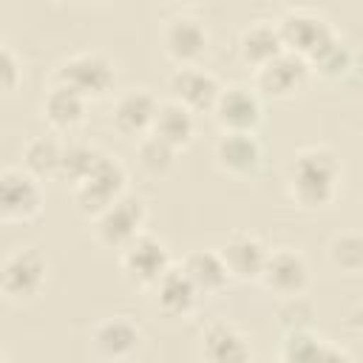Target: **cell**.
<instances>
[{
  "mask_svg": "<svg viewBox=\"0 0 363 363\" xmlns=\"http://www.w3.org/2000/svg\"><path fill=\"white\" fill-rule=\"evenodd\" d=\"M213 116L224 133H252L255 125L261 122V96L255 88L227 85L218 94Z\"/></svg>",
  "mask_w": 363,
  "mask_h": 363,
  "instance_id": "obj_11",
  "label": "cell"
},
{
  "mask_svg": "<svg viewBox=\"0 0 363 363\" xmlns=\"http://www.w3.org/2000/svg\"><path fill=\"white\" fill-rule=\"evenodd\" d=\"M45 258L31 247H17L3 258L0 286L9 298H31L45 284Z\"/></svg>",
  "mask_w": 363,
  "mask_h": 363,
  "instance_id": "obj_10",
  "label": "cell"
},
{
  "mask_svg": "<svg viewBox=\"0 0 363 363\" xmlns=\"http://www.w3.org/2000/svg\"><path fill=\"white\" fill-rule=\"evenodd\" d=\"M201 357L207 363H250L252 346L238 326L227 320H213L201 332Z\"/></svg>",
  "mask_w": 363,
  "mask_h": 363,
  "instance_id": "obj_16",
  "label": "cell"
},
{
  "mask_svg": "<svg viewBox=\"0 0 363 363\" xmlns=\"http://www.w3.org/2000/svg\"><path fill=\"white\" fill-rule=\"evenodd\" d=\"M3 363H11V360H9V357H3Z\"/></svg>",
  "mask_w": 363,
  "mask_h": 363,
  "instance_id": "obj_31",
  "label": "cell"
},
{
  "mask_svg": "<svg viewBox=\"0 0 363 363\" xmlns=\"http://www.w3.org/2000/svg\"><path fill=\"white\" fill-rule=\"evenodd\" d=\"M145 201L139 196H119L108 210H102L96 218H94V233L96 238L105 244V247H113V250H122L125 244H130L142 230L145 224Z\"/></svg>",
  "mask_w": 363,
  "mask_h": 363,
  "instance_id": "obj_5",
  "label": "cell"
},
{
  "mask_svg": "<svg viewBox=\"0 0 363 363\" xmlns=\"http://www.w3.org/2000/svg\"><path fill=\"white\" fill-rule=\"evenodd\" d=\"M221 88H224V85H221L207 68H201L199 62H196V65H179V68H173V74L167 77L170 99H176L179 105H184V108L193 111V113L213 111L216 102H218Z\"/></svg>",
  "mask_w": 363,
  "mask_h": 363,
  "instance_id": "obj_7",
  "label": "cell"
},
{
  "mask_svg": "<svg viewBox=\"0 0 363 363\" xmlns=\"http://www.w3.org/2000/svg\"><path fill=\"white\" fill-rule=\"evenodd\" d=\"M182 269L190 275V281H193V284L199 286V292H204V295L224 289L227 281H230V269H227L221 252L213 250V247L187 252L184 261H182Z\"/></svg>",
  "mask_w": 363,
  "mask_h": 363,
  "instance_id": "obj_23",
  "label": "cell"
},
{
  "mask_svg": "<svg viewBox=\"0 0 363 363\" xmlns=\"http://www.w3.org/2000/svg\"><path fill=\"white\" fill-rule=\"evenodd\" d=\"M309 77V62L292 51H281L278 57H272L269 62H264L261 68L252 71V82H255V91L267 94V96H275V99H286L292 94H298L303 88Z\"/></svg>",
  "mask_w": 363,
  "mask_h": 363,
  "instance_id": "obj_9",
  "label": "cell"
},
{
  "mask_svg": "<svg viewBox=\"0 0 363 363\" xmlns=\"http://www.w3.org/2000/svg\"><path fill=\"white\" fill-rule=\"evenodd\" d=\"M139 340H142L139 326L133 320L122 318V315L99 320L94 326V332H91V343H94L96 354H102L105 360H125V357H130L139 349Z\"/></svg>",
  "mask_w": 363,
  "mask_h": 363,
  "instance_id": "obj_17",
  "label": "cell"
},
{
  "mask_svg": "<svg viewBox=\"0 0 363 363\" xmlns=\"http://www.w3.org/2000/svg\"><path fill=\"white\" fill-rule=\"evenodd\" d=\"M119 267L122 272L139 284V286H156V281L173 267L170 264V255H167V247L150 235V233H139L130 244H125L119 250Z\"/></svg>",
  "mask_w": 363,
  "mask_h": 363,
  "instance_id": "obj_6",
  "label": "cell"
},
{
  "mask_svg": "<svg viewBox=\"0 0 363 363\" xmlns=\"http://www.w3.org/2000/svg\"><path fill=\"white\" fill-rule=\"evenodd\" d=\"M176 147L167 145L164 139H159L156 133H147L139 139L136 145V156H139V164L147 170V173H167L176 162Z\"/></svg>",
  "mask_w": 363,
  "mask_h": 363,
  "instance_id": "obj_28",
  "label": "cell"
},
{
  "mask_svg": "<svg viewBox=\"0 0 363 363\" xmlns=\"http://www.w3.org/2000/svg\"><path fill=\"white\" fill-rule=\"evenodd\" d=\"M40 111H43V119H45L51 128H57V130H71V128H77V125L85 119L88 99H85L82 94H77L74 88H68V85L51 82L48 91L43 94Z\"/></svg>",
  "mask_w": 363,
  "mask_h": 363,
  "instance_id": "obj_18",
  "label": "cell"
},
{
  "mask_svg": "<svg viewBox=\"0 0 363 363\" xmlns=\"http://www.w3.org/2000/svg\"><path fill=\"white\" fill-rule=\"evenodd\" d=\"M162 45L176 65H196L207 48V28L193 14H173L162 26Z\"/></svg>",
  "mask_w": 363,
  "mask_h": 363,
  "instance_id": "obj_13",
  "label": "cell"
},
{
  "mask_svg": "<svg viewBox=\"0 0 363 363\" xmlns=\"http://www.w3.org/2000/svg\"><path fill=\"white\" fill-rule=\"evenodd\" d=\"M150 133H156L159 139H164L167 145L182 150V147H187L193 142L196 116H193V111H187L176 99H164V102H159V113H156V122H153Z\"/></svg>",
  "mask_w": 363,
  "mask_h": 363,
  "instance_id": "obj_24",
  "label": "cell"
},
{
  "mask_svg": "<svg viewBox=\"0 0 363 363\" xmlns=\"http://www.w3.org/2000/svg\"><path fill=\"white\" fill-rule=\"evenodd\" d=\"M352 48L335 34L329 43H323L306 62H309V71H318L323 77H343L349 68H352Z\"/></svg>",
  "mask_w": 363,
  "mask_h": 363,
  "instance_id": "obj_27",
  "label": "cell"
},
{
  "mask_svg": "<svg viewBox=\"0 0 363 363\" xmlns=\"http://www.w3.org/2000/svg\"><path fill=\"white\" fill-rule=\"evenodd\" d=\"M281 357L284 363H352L343 349L326 343L323 337H315L306 329H289L281 346Z\"/></svg>",
  "mask_w": 363,
  "mask_h": 363,
  "instance_id": "obj_20",
  "label": "cell"
},
{
  "mask_svg": "<svg viewBox=\"0 0 363 363\" xmlns=\"http://www.w3.org/2000/svg\"><path fill=\"white\" fill-rule=\"evenodd\" d=\"M261 281L267 289H272L275 295H284V298H298L306 284H309V267H306V258L292 250V247H278V250H269L267 255V264H264V272H261Z\"/></svg>",
  "mask_w": 363,
  "mask_h": 363,
  "instance_id": "obj_12",
  "label": "cell"
},
{
  "mask_svg": "<svg viewBox=\"0 0 363 363\" xmlns=\"http://www.w3.org/2000/svg\"><path fill=\"white\" fill-rule=\"evenodd\" d=\"M20 82V60L9 43H0V85L3 91H14Z\"/></svg>",
  "mask_w": 363,
  "mask_h": 363,
  "instance_id": "obj_30",
  "label": "cell"
},
{
  "mask_svg": "<svg viewBox=\"0 0 363 363\" xmlns=\"http://www.w3.org/2000/svg\"><path fill=\"white\" fill-rule=\"evenodd\" d=\"M125 182H128V173L122 167V162L116 156H108L102 153L99 162L94 164V170L71 187L74 193V201L77 207L85 213V216H99L102 210H108L119 196H125Z\"/></svg>",
  "mask_w": 363,
  "mask_h": 363,
  "instance_id": "obj_3",
  "label": "cell"
},
{
  "mask_svg": "<svg viewBox=\"0 0 363 363\" xmlns=\"http://www.w3.org/2000/svg\"><path fill=\"white\" fill-rule=\"evenodd\" d=\"M337 182H340V164L329 147L309 145L292 156L289 196L295 204L309 207V210L326 207L337 193Z\"/></svg>",
  "mask_w": 363,
  "mask_h": 363,
  "instance_id": "obj_1",
  "label": "cell"
},
{
  "mask_svg": "<svg viewBox=\"0 0 363 363\" xmlns=\"http://www.w3.org/2000/svg\"><path fill=\"white\" fill-rule=\"evenodd\" d=\"M62 142L54 136H34L23 147V170H28L34 179H48L60 176V162H62Z\"/></svg>",
  "mask_w": 363,
  "mask_h": 363,
  "instance_id": "obj_25",
  "label": "cell"
},
{
  "mask_svg": "<svg viewBox=\"0 0 363 363\" xmlns=\"http://www.w3.org/2000/svg\"><path fill=\"white\" fill-rule=\"evenodd\" d=\"M238 51H241V60L252 71L261 68L264 62H269L272 57H278L284 51V40H281L278 23L275 20H255V23H250L241 31V37H238Z\"/></svg>",
  "mask_w": 363,
  "mask_h": 363,
  "instance_id": "obj_21",
  "label": "cell"
},
{
  "mask_svg": "<svg viewBox=\"0 0 363 363\" xmlns=\"http://www.w3.org/2000/svg\"><path fill=\"white\" fill-rule=\"evenodd\" d=\"M43 207V187L23 167H6L0 173V216L6 221H28Z\"/></svg>",
  "mask_w": 363,
  "mask_h": 363,
  "instance_id": "obj_8",
  "label": "cell"
},
{
  "mask_svg": "<svg viewBox=\"0 0 363 363\" xmlns=\"http://www.w3.org/2000/svg\"><path fill=\"white\" fill-rule=\"evenodd\" d=\"M227 269H230V278H241V281H261V272H264V264H267V255L269 250L264 247V241L252 233H233L221 247H218Z\"/></svg>",
  "mask_w": 363,
  "mask_h": 363,
  "instance_id": "obj_15",
  "label": "cell"
},
{
  "mask_svg": "<svg viewBox=\"0 0 363 363\" xmlns=\"http://www.w3.org/2000/svg\"><path fill=\"white\" fill-rule=\"evenodd\" d=\"M199 286L190 281V275L182 267H170L153 286L156 306L164 315H190L199 301Z\"/></svg>",
  "mask_w": 363,
  "mask_h": 363,
  "instance_id": "obj_19",
  "label": "cell"
},
{
  "mask_svg": "<svg viewBox=\"0 0 363 363\" xmlns=\"http://www.w3.org/2000/svg\"><path fill=\"white\" fill-rule=\"evenodd\" d=\"M51 82L68 85L85 99L105 96L116 82V68L102 51H77L57 62Z\"/></svg>",
  "mask_w": 363,
  "mask_h": 363,
  "instance_id": "obj_2",
  "label": "cell"
},
{
  "mask_svg": "<svg viewBox=\"0 0 363 363\" xmlns=\"http://www.w3.org/2000/svg\"><path fill=\"white\" fill-rule=\"evenodd\" d=\"M216 162L227 173H252L261 164V145L252 133H221L216 142Z\"/></svg>",
  "mask_w": 363,
  "mask_h": 363,
  "instance_id": "obj_22",
  "label": "cell"
},
{
  "mask_svg": "<svg viewBox=\"0 0 363 363\" xmlns=\"http://www.w3.org/2000/svg\"><path fill=\"white\" fill-rule=\"evenodd\" d=\"M275 23H278L284 48L303 60H309L323 43H329L335 37V31L323 14H318L312 9H301V6L286 9Z\"/></svg>",
  "mask_w": 363,
  "mask_h": 363,
  "instance_id": "obj_4",
  "label": "cell"
},
{
  "mask_svg": "<svg viewBox=\"0 0 363 363\" xmlns=\"http://www.w3.org/2000/svg\"><path fill=\"white\" fill-rule=\"evenodd\" d=\"M102 150L88 145V142H68L62 147V162H60V179H65L71 187L79 184L91 170L94 164L99 162Z\"/></svg>",
  "mask_w": 363,
  "mask_h": 363,
  "instance_id": "obj_26",
  "label": "cell"
},
{
  "mask_svg": "<svg viewBox=\"0 0 363 363\" xmlns=\"http://www.w3.org/2000/svg\"><path fill=\"white\" fill-rule=\"evenodd\" d=\"M329 258L346 272L363 269V233H340L329 244Z\"/></svg>",
  "mask_w": 363,
  "mask_h": 363,
  "instance_id": "obj_29",
  "label": "cell"
},
{
  "mask_svg": "<svg viewBox=\"0 0 363 363\" xmlns=\"http://www.w3.org/2000/svg\"><path fill=\"white\" fill-rule=\"evenodd\" d=\"M156 113H159V99L156 94H150L147 88H128L116 96L113 102V113H111V122L119 133L125 136H147L153 130V122H156Z\"/></svg>",
  "mask_w": 363,
  "mask_h": 363,
  "instance_id": "obj_14",
  "label": "cell"
}]
</instances>
